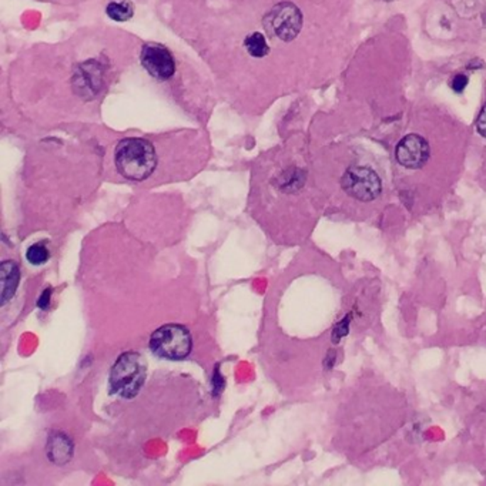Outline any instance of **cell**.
Masks as SVG:
<instances>
[{"instance_id":"cell-1","label":"cell","mask_w":486,"mask_h":486,"mask_svg":"<svg viewBox=\"0 0 486 486\" xmlns=\"http://www.w3.org/2000/svg\"><path fill=\"white\" fill-rule=\"evenodd\" d=\"M114 163L117 171L124 178L131 181H143L156 170L157 156L150 141L130 137L117 144Z\"/></svg>"},{"instance_id":"cell-2","label":"cell","mask_w":486,"mask_h":486,"mask_svg":"<svg viewBox=\"0 0 486 486\" xmlns=\"http://www.w3.org/2000/svg\"><path fill=\"white\" fill-rule=\"evenodd\" d=\"M146 379V364L136 352L119 357L112 368L110 388L123 398H133L141 389Z\"/></svg>"},{"instance_id":"cell-3","label":"cell","mask_w":486,"mask_h":486,"mask_svg":"<svg viewBox=\"0 0 486 486\" xmlns=\"http://www.w3.org/2000/svg\"><path fill=\"white\" fill-rule=\"evenodd\" d=\"M193 341L188 330L178 324L160 327L150 340L151 351L164 360H184L191 352Z\"/></svg>"},{"instance_id":"cell-4","label":"cell","mask_w":486,"mask_h":486,"mask_svg":"<svg viewBox=\"0 0 486 486\" xmlns=\"http://www.w3.org/2000/svg\"><path fill=\"white\" fill-rule=\"evenodd\" d=\"M266 31L283 42H291L297 38L303 26V15L300 9L290 4L283 2L274 6L264 18Z\"/></svg>"},{"instance_id":"cell-5","label":"cell","mask_w":486,"mask_h":486,"mask_svg":"<svg viewBox=\"0 0 486 486\" xmlns=\"http://www.w3.org/2000/svg\"><path fill=\"white\" fill-rule=\"evenodd\" d=\"M342 188L360 201H372L381 193V180L378 174L368 167H351L342 177Z\"/></svg>"},{"instance_id":"cell-6","label":"cell","mask_w":486,"mask_h":486,"mask_svg":"<svg viewBox=\"0 0 486 486\" xmlns=\"http://www.w3.org/2000/svg\"><path fill=\"white\" fill-rule=\"evenodd\" d=\"M143 68L157 80H168L176 70V63L170 50L157 43L144 45L140 56Z\"/></svg>"},{"instance_id":"cell-7","label":"cell","mask_w":486,"mask_h":486,"mask_svg":"<svg viewBox=\"0 0 486 486\" xmlns=\"http://www.w3.org/2000/svg\"><path fill=\"white\" fill-rule=\"evenodd\" d=\"M396 160L406 168H421L429 158V144L418 134L405 136L396 146Z\"/></svg>"},{"instance_id":"cell-8","label":"cell","mask_w":486,"mask_h":486,"mask_svg":"<svg viewBox=\"0 0 486 486\" xmlns=\"http://www.w3.org/2000/svg\"><path fill=\"white\" fill-rule=\"evenodd\" d=\"M46 452L53 463L65 465L73 456V442L66 433L55 432L48 441Z\"/></svg>"},{"instance_id":"cell-9","label":"cell","mask_w":486,"mask_h":486,"mask_svg":"<svg viewBox=\"0 0 486 486\" xmlns=\"http://www.w3.org/2000/svg\"><path fill=\"white\" fill-rule=\"evenodd\" d=\"M0 274H2V304L5 306L15 296L21 276L14 261H4L0 264Z\"/></svg>"},{"instance_id":"cell-10","label":"cell","mask_w":486,"mask_h":486,"mask_svg":"<svg viewBox=\"0 0 486 486\" xmlns=\"http://www.w3.org/2000/svg\"><path fill=\"white\" fill-rule=\"evenodd\" d=\"M244 46H246L249 55H252L253 58H264L270 52L267 40H266L264 35L260 32H256V33L247 36V39L244 40Z\"/></svg>"},{"instance_id":"cell-11","label":"cell","mask_w":486,"mask_h":486,"mask_svg":"<svg viewBox=\"0 0 486 486\" xmlns=\"http://www.w3.org/2000/svg\"><path fill=\"white\" fill-rule=\"evenodd\" d=\"M107 15L117 22H126L133 16V5L129 0H122V2H112L107 6Z\"/></svg>"},{"instance_id":"cell-12","label":"cell","mask_w":486,"mask_h":486,"mask_svg":"<svg viewBox=\"0 0 486 486\" xmlns=\"http://www.w3.org/2000/svg\"><path fill=\"white\" fill-rule=\"evenodd\" d=\"M26 259L33 266H43L50 259V252L46 247L45 242H36V244L31 246L26 252Z\"/></svg>"},{"instance_id":"cell-13","label":"cell","mask_w":486,"mask_h":486,"mask_svg":"<svg viewBox=\"0 0 486 486\" xmlns=\"http://www.w3.org/2000/svg\"><path fill=\"white\" fill-rule=\"evenodd\" d=\"M476 129H477V133L486 139V103L485 106L482 107L479 116H477V120H476Z\"/></svg>"},{"instance_id":"cell-14","label":"cell","mask_w":486,"mask_h":486,"mask_svg":"<svg viewBox=\"0 0 486 486\" xmlns=\"http://www.w3.org/2000/svg\"><path fill=\"white\" fill-rule=\"evenodd\" d=\"M468 85V77L465 75H456L452 80V89L456 92V93H460L463 92V89L466 87Z\"/></svg>"},{"instance_id":"cell-15","label":"cell","mask_w":486,"mask_h":486,"mask_svg":"<svg viewBox=\"0 0 486 486\" xmlns=\"http://www.w3.org/2000/svg\"><path fill=\"white\" fill-rule=\"evenodd\" d=\"M49 301H50V291L48 290V291L43 293L42 298L39 300V307H40V308H46V307L49 306Z\"/></svg>"},{"instance_id":"cell-16","label":"cell","mask_w":486,"mask_h":486,"mask_svg":"<svg viewBox=\"0 0 486 486\" xmlns=\"http://www.w3.org/2000/svg\"><path fill=\"white\" fill-rule=\"evenodd\" d=\"M385 2H392V0H385Z\"/></svg>"}]
</instances>
